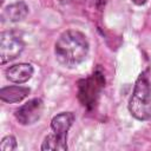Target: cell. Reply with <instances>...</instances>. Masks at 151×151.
Returning a JSON list of instances; mask_svg holds the SVG:
<instances>
[{
  "label": "cell",
  "instance_id": "6da1fadb",
  "mask_svg": "<svg viewBox=\"0 0 151 151\" xmlns=\"http://www.w3.org/2000/svg\"><path fill=\"white\" fill-rule=\"evenodd\" d=\"M54 53L59 64L65 67H76L85 60L88 53L87 39L79 31H65L55 42Z\"/></svg>",
  "mask_w": 151,
  "mask_h": 151
},
{
  "label": "cell",
  "instance_id": "7a4b0ae2",
  "mask_svg": "<svg viewBox=\"0 0 151 151\" xmlns=\"http://www.w3.org/2000/svg\"><path fill=\"white\" fill-rule=\"evenodd\" d=\"M129 111L138 120L151 118V86L145 74H140L136 81L129 101Z\"/></svg>",
  "mask_w": 151,
  "mask_h": 151
},
{
  "label": "cell",
  "instance_id": "3957f363",
  "mask_svg": "<svg viewBox=\"0 0 151 151\" xmlns=\"http://www.w3.org/2000/svg\"><path fill=\"white\" fill-rule=\"evenodd\" d=\"M104 84H105V79L100 72H94L88 78L79 81L78 98L81 101V104L88 109L93 107L96 105L97 98Z\"/></svg>",
  "mask_w": 151,
  "mask_h": 151
},
{
  "label": "cell",
  "instance_id": "277c9868",
  "mask_svg": "<svg viewBox=\"0 0 151 151\" xmlns=\"http://www.w3.org/2000/svg\"><path fill=\"white\" fill-rule=\"evenodd\" d=\"M24 50L21 35L15 31H5L0 35V63L6 64L17 57Z\"/></svg>",
  "mask_w": 151,
  "mask_h": 151
},
{
  "label": "cell",
  "instance_id": "5b68a950",
  "mask_svg": "<svg viewBox=\"0 0 151 151\" xmlns=\"http://www.w3.org/2000/svg\"><path fill=\"white\" fill-rule=\"evenodd\" d=\"M44 111V103L39 98L28 100L15 111V118L21 125H31L40 119Z\"/></svg>",
  "mask_w": 151,
  "mask_h": 151
},
{
  "label": "cell",
  "instance_id": "8992f818",
  "mask_svg": "<svg viewBox=\"0 0 151 151\" xmlns=\"http://www.w3.org/2000/svg\"><path fill=\"white\" fill-rule=\"evenodd\" d=\"M32 76H33V67L31 64H26V63L13 65L6 70V78L9 81L17 84L26 83L27 80L31 79Z\"/></svg>",
  "mask_w": 151,
  "mask_h": 151
},
{
  "label": "cell",
  "instance_id": "52a82bcc",
  "mask_svg": "<svg viewBox=\"0 0 151 151\" xmlns=\"http://www.w3.org/2000/svg\"><path fill=\"white\" fill-rule=\"evenodd\" d=\"M73 120H74V116L71 112H61L57 114L55 117H53L51 122V127L53 133L60 138L66 139L67 131L72 126Z\"/></svg>",
  "mask_w": 151,
  "mask_h": 151
},
{
  "label": "cell",
  "instance_id": "ba28073f",
  "mask_svg": "<svg viewBox=\"0 0 151 151\" xmlns=\"http://www.w3.org/2000/svg\"><path fill=\"white\" fill-rule=\"evenodd\" d=\"M29 93V88L24 86H8L0 90V98L6 103H18L26 98Z\"/></svg>",
  "mask_w": 151,
  "mask_h": 151
},
{
  "label": "cell",
  "instance_id": "9c48e42d",
  "mask_svg": "<svg viewBox=\"0 0 151 151\" xmlns=\"http://www.w3.org/2000/svg\"><path fill=\"white\" fill-rule=\"evenodd\" d=\"M28 13V7L25 2H15L7 6L2 12V19L8 21H20Z\"/></svg>",
  "mask_w": 151,
  "mask_h": 151
},
{
  "label": "cell",
  "instance_id": "30bf717a",
  "mask_svg": "<svg viewBox=\"0 0 151 151\" xmlns=\"http://www.w3.org/2000/svg\"><path fill=\"white\" fill-rule=\"evenodd\" d=\"M41 150H53V151H65L67 150V144H66V139L60 138L58 136H55L54 133L48 134L41 145Z\"/></svg>",
  "mask_w": 151,
  "mask_h": 151
},
{
  "label": "cell",
  "instance_id": "8fae6325",
  "mask_svg": "<svg viewBox=\"0 0 151 151\" xmlns=\"http://www.w3.org/2000/svg\"><path fill=\"white\" fill-rule=\"evenodd\" d=\"M17 147V142L13 136H6L0 144V150L1 151H13Z\"/></svg>",
  "mask_w": 151,
  "mask_h": 151
},
{
  "label": "cell",
  "instance_id": "7c38bea8",
  "mask_svg": "<svg viewBox=\"0 0 151 151\" xmlns=\"http://www.w3.org/2000/svg\"><path fill=\"white\" fill-rule=\"evenodd\" d=\"M133 4H136V5H138V6H142V5H144V4H146L147 2V0H131Z\"/></svg>",
  "mask_w": 151,
  "mask_h": 151
},
{
  "label": "cell",
  "instance_id": "4fadbf2b",
  "mask_svg": "<svg viewBox=\"0 0 151 151\" xmlns=\"http://www.w3.org/2000/svg\"><path fill=\"white\" fill-rule=\"evenodd\" d=\"M60 1H63V0H60Z\"/></svg>",
  "mask_w": 151,
  "mask_h": 151
}]
</instances>
